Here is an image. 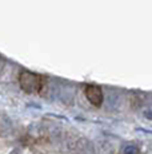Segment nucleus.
<instances>
[{
    "label": "nucleus",
    "mask_w": 152,
    "mask_h": 154,
    "mask_svg": "<svg viewBox=\"0 0 152 154\" xmlns=\"http://www.w3.org/2000/svg\"><path fill=\"white\" fill-rule=\"evenodd\" d=\"M47 78L40 74L23 70L19 72V85L24 93L27 94H40L45 87Z\"/></svg>",
    "instance_id": "obj_1"
},
{
    "label": "nucleus",
    "mask_w": 152,
    "mask_h": 154,
    "mask_svg": "<svg viewBox=\"0 0 152 154\" xmlns=\"http://www.w3.org/2000/svg\"><path fill=\"white\" fill-rule=\"evenodd\" d=\"M84 94H86V98L88 99V102L95 106V107L101 106L103 99H104L101 87H99L96 85H88L86 87V90H84Z\"/></svg>",
    "instance_id": "obj_2"
}]
</instances>
